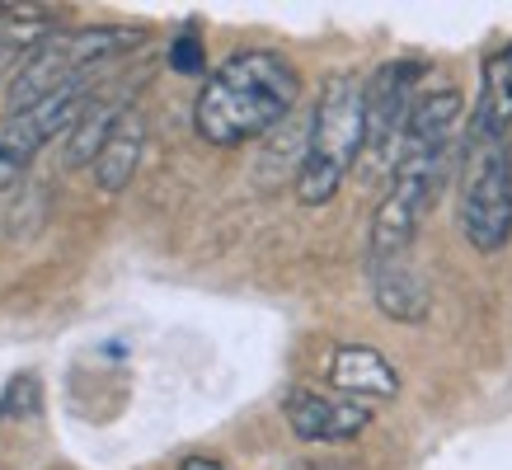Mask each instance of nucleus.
<instances>
[{
    "label": "nucleus",
    "mask_w": 512,
    "mask_h": 470,
    "mask_svg": "<svg viewBox=\"0 0 512 470\" xmlns=\"http://www.w3.org/2000/svg\"><path fill=\"white\" fill-rule=\"evenodd\" d=\"M301 470H311V466H301Z\"/></svg>",
    "instance_id": "18"
},
{
    "label": "nucleus",
    "mask_w": 512,
    "mask_h": 470,
    "mask_svg": "<svg viewBox=\"0 0 512 470\" xmlns=\"http://www.w3.org/2000/svg\"><path fill=\"white\" fill-rule=\"evenodd\" d=\"M475 113L512 132V43L498 47V52H489L480 99H475Z\"/></svg>",
    "instance_id": "12"
},
{
    "label": "nucleus",
    "mask_w": 512,
    "mask_h": 470,
    "mask_svg": "<svg viewBox=\"0 0 512 470\" xmlns=\"http://www.w3.org/2000/svg\"><path fill=\"white\" fill-rule=\"evenodd\" d=\"M329 386L343 400H395L400 395V372L390 367L376 348L367 344H339L329 358Z\"/></svg>",
    "instance_id": "9"
},
{
    "label": "nucleus",
    "mask_w": 512,
    "mask_h": 470,
    "mask_svg": "<svg viewBox=\"0 0 512 470\" xmlns=\"http://www.w3.org/2000/svg\"><path fill=\"white\" fill-rule=\"evenodd\" d=\"M362 132H367L362 76L343 71L320 90V104L311 113V132H306V151H301V170H296V198L301 203L325 207L339 193L348 170L362 156Z\"/></svg>",
    "instance_id": "4"
},
{
    "label": "nucleus",
    "mask_w": 512,
    "mask_h": 470,
    "mask_svg": "<svg viewBox=\"0 0 512 470\" xmlns=\"http://www.w3.org/2000/svg\"><path fill=\"white\" fill-rule=\"evenodd\" d=\"M127 104L123 99H94L90 94V104L80 109V118L71 123V165H90L94 160V151L104 146V137H109V127H113V118L123 113Z\"/></svg>",
    "instance_id": "13"
},
{
    "label": "nucleus",
    "mask_w": 512,
    "mask_h": 470,
    "mask_svg": "<svg viewBox=\"0 0 512 470\" xmlns=\"http://www.w3.org/2000/svg\"><path fill=\"white\" fill-rule=\"evenodd\" d=\"M170 66H174V71H198V66H202L198 38H179V43H174V52H170Z\"/></svg>",
    "instance_id": "15"
},
{
    "label": "nucleus",
    "mask_w": 512,
    "mask_h": 470,
    "mask_svg": "<svg viewBox=\"0 0 512 470\" xmlns=\"http://www.w3.org/2000/svg\"><path fill=\"white\" fill-rule=\"evenodd\" d=\"M0 19H5V5H0Z\"/></svg>",
    "instance_id": "17"
},
{
    "label": "nucleus",
    "mask_w": 512,
    "mask_h": 470,
    "mask_svg": "<svg viewBox=\"0 0 512 470\" xmlns=\"http://www.w3.org/2000/svg\"><path fill=\"white\" fill-rule=\"evenodd\" d=\"M292 433L301 442H353L357 433H367L372 423V409L357 405V400H343V395H325V391H306L296 386L282 405Z\"/></svg>",
    "instance_id": "8"
},
{
    "label": "nucleus",
    "mask_w": 512,
    "mask_h": 470,
    "mask_svg": "<svg viewBox=\"0 0 512 470\" xmlns=\"http://www.w3.org/2000/svg\"><path fill=\"white\" fill-rule=\"evenodd\" d=\"M372 287H376V306L390 315V320H404V325H419L428 315V287H423L419 268L404 259H390V264L372 268Z\"/></svg>",
    "instance_id": "11"
},
{
    "label": "nucleus",
    "mask_w": 512,
    "mask_h": 470,
    "mask_svg": "<svg viewBox=\"0 0 512 470\" xmlns=\"http://www.w3.org/2000/svg\"><path fill=\"white\" fill-rule=\"evenodd\" d=\"M141 151H146V118H141V109L127 104V109L113 118L109 137H104V146H99L90 160L94 184L104 188V193H123L141 165Z\"/></svg>",
    "instance_id": "10"
},
{
    "label": "nucleus",
    "mask_w": 512,
    "mask_h": 470,
    "mask_svg": "<svg viewBox=\"0 0 512 470\" xmlns=\"http://www.w3.org/2000/svg\"><path fill=\"white\" fill-rule=\"evenodd\" d=\"M179 470H231L226 461H217V456H188Z\"/></svg>",
    "instance_id": "16"
},
{
    "label": "nucleus",
    "mask_w": 512,
    "mask_h": 470,
    "mask_svg": "<svg viewBox=\"0 0 512 470\" xmlns=\"http://www.w3.org/2000/svg\"><path fill=\"white\" fill-rule=\"evenodd\" d=\"M94 85H71V90L43 94L38 104L15 109L0 123V188L19 184V174L33 165V156L43 151L52 137L71 132V123L80 118V109L90 104Z\"/></svg>",
    "instance_id": "6"
},
{
    "label": "nucleus",
    "mask_w": 512,
    "mask_h": 470,
    "mask_svg": "<svg viewBox=\"0 0 512 470\" xmlns=\"http://www.w3.org/2000/svg\"><path fill=\"white\" fill-rule=\"evenodd\" d=\"M419 80H423V62H414V57L386 62L372 80H362V113H367L362 151L381 170H390L395 156H400V141H404V127H409V113H414Z\"/></svg>",
    "instance_id": "7"
},
{
    "label": "nucleus",
    "mask_w": 512,
    "mask_h": 470,
    "mask_svg": "<svg viewBox=\"0 0 512 470\" xmlns=\"http://www.w3.org/2000/svg\"><path fill=\"white\" fill-rule=\"evenodd\" d=\"M466 127V99L461 90H433L414 99L409 127H404L400 156L390 165V188L381 193L372 217V268L404 259L419 240L423 221L433 212L442 179H447L451 151Z\"/></svg>",
    "instance_id": "1"
},
{
    "label": "nucleus",
    "mask_w": 512,
    "mask_h": 470,
    "mask_svg": "<svg viewBox=\"0 0 512 470\" xmlns=\"http://www.w3.org/2000/svg\"><path fill=\"white\" fill-rule=\"evenodd\" d=\"M296 94H301V71L273 47H249L226 57L202 80L193 127L212 146H245L292 113Z\"/></svg>",
    "instance_id": "2"
},
{
    "label": "nucleus",
    "mask_w": 512,
    "mask_h": 470,
    "mask_svg": "<svg viewBox=\"0 0 512 470\" xmlns=\"http://www.w3.org/2000/svg\"><path fill=\"white\" fill-rule=\"evenodd\" d=\"M47 33L52 29H47L43 10H5V19H0V71L15 57H29Z\"/></svg>",
    "instance_id": "14"
},
{
    "label": "nucleus",
    "mask_w": 512,
    "mask_h": 470,
    "mask_svg": "<svg viewBox=\"0 0 512 470\" xmlns=\"http://www.w3.org/2000/svg\"><path fill=\"white\" fill-rule=\"evenodd\" d=\"M461 235L480 254L512 245V132L475 109L461 137Z\"/></svg>",
    "instance_id": "3"
},
{
    "label": "nucleus",
    "mask_w": 512,
    "mask_h": 470,
    "mask_svg": "<svg viewBox=\"0 0 512 470\" xmlns=\"http://www.w3.org/2000/svg\"><path fill=\"white\" fill-rule=\"evenodd\" d=\"M137 43H141V29H127V24H94V29L47 33L43 43L19 62L15 80H10V104L24 109V104H38L43 94L71 90V85H94V76L104 66L127 57Z\"/></svg>",
    "instance_id": "5"
}]
</instances>
